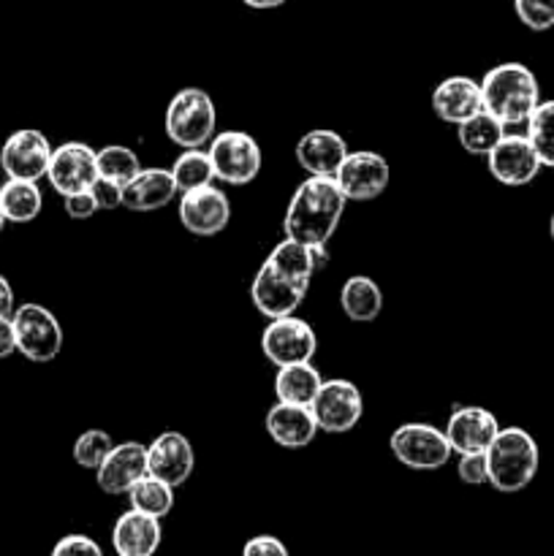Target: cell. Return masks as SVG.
<instances>
[{
	"label": "cell",
	"mask_w": 554,
	"mask_h": 556,
	"mask_svg": "<svg viewBox=\"0 0 554 556\" xmlns=\"http://www.w3.org/2000/svg\"><path fill=\"white\" fill-rule=\"evenodd\" d=\"M348 199L337 188L335 177H307L297 185L282 217V231L288 239L326 248L342 220Z\"/></svg>",
	"instance_id": "cell-1"
},
{
	"label": "cell",
	"mask_w": 554,
	"mask_h": 556,
	"mask_svg": "<svg viewBox=\"0 0 554 556\" xmlns=\"http://www.w3.org/2000/svg\"><path fill=\"white\" fill-rule=\"evenodd\" d=\"M483 112L508 128V125H527L532 112L541 103V85L536 74L521 63H500L489 68L481 79Z\"/></svg>",
	"instance_id": "cell-2"
},
{
	"label": "cell",
	"mask_w": 554,
	"mask_h": 556,
	"mask_svg": "<svg viewBox=\"0 0 554 556\" xmlns=\"http://www.w3.org/2000/svg\"><path fill=\"white\" fill-rule=\"evenodd\" d=\"M538 465H541V454H538L536 438L521 427H500L498 438L487 448L489 486L503 494L521 492L532 483Z\"/></svg>",
	"instance_id": "cell-3"
},
{
	"label": "cell",
	"mask_w": 554,
	"mask_h": 556,
	"mask_svg": "<svg viewBox=\"0 0 554 556\" xmlns=\"http://www.w3.org/2000/svg\"><path fill=\"white\" fill-rule=\"evenodd\" d=\"M168 141H174L182 150H201L215 139L217 130V109L206 90L199 87H185L168 101L166 117H163Z\"/></svg>",
	"instance_id": "cell-4"
},
{
	"label": "cell",
	"mask_w": 554,
	"mask_h": 556,
	"mask_svg": "<svg viewBox=\"0 0 554 556\" xmlns=\"http://www.w3.org/2000/svg\"><path fill=\"white\" fill-rule=\"evenodd\" d=\"M16 331V353L33 364H49L63 351V326L43 304H20L11 315Z\"/></svg>",
	"instance_id": "cell-5"
},
{
	"label": "cell",
	"mask_w": 554,
	"mask_h": 556,
	"mask_svg": "<svg viewBox=\"0 0 554 556\" xmlns=\"http://www.w3.org/2000/svg\"><path fill=\"white\" fill-rule=\"evenodd\" d=\"M389 448L400 465L424 472L445 467L449 465L451 454H454L449 440H445L443 429L421 421L400 424V427L391 432Z\"/></svg>",
	"instance_id": "cell-6"
},
{
	"label": "cell",
	"mask_w": 554,
	"mask_h": 556,
	"mask_svg": "<svg viewBox=\"0 0 554 556\" xmlns=\"http://www.w3.org/2000/svg\"><path fill=\"white\" fill-rule=\"evenodd\" d=\"M210 161L215 168V179L221 182L234 185H250L261 172V144L255 141V136L244 134V130H223L215 134V139L210 141Z\"/></svg>",
	"instance_id": "cell-7"
},
{
	"label": "cell",
	"mask_w": 554,
	"mask_h": 556,
	"mask_svg": "<svg viewBox=\"0 0 554 556\" xmlns=\"http://www.w3.org/2000/svg\"><path fill=\"white\" fill-rule=\"evenodd\" d=\"M310 410H313L315 424H318V432L348 434L362 421L364 396L351 380L329 378L320 383Z\"/></svg>",
	"instance_id": "cell-8"
},
{
	"label": "cell",
	"mask_w": 554,
	"mask_h": 556,
	"mask_svg": "<svg viewBox=\"0 0 554 556\" xmlns=\"http://www.w3.org/2000/svg\"><path fill=\"white\" fill-rule=\"evenodd\" d=\"M261 351H264L266 362L275 367L307 364L318 351V340L307 320L286 315V318H275L266 324L264 334H261Z\"/></svg>",
	"instance_id": "cell-9"
},
{
	"label": "cell",
	"mask_w": 554,
	"mask_h": 556,
	"mask_svg": "<svg viewBox=\"0 0 554 556\" xmlns=\"http://www.w3.org/2000/svg\"><path fill=\"white\" fill-rule=\"evenodd\" d=\"M391 179L389 161L373 150L348 152L337 168L335 182L348 201H373L386 193Z\"/></svg>",
	"instance_id": "cell-10"
},
{
	"label": "cell",
	"mask_w": 554,
	"mask_h": 556,
	"mask_svg": "<svg viewBox=\"0 0 554 556\" xmlns=\"http://www.w3.org/2000/svg\"><path fill=\"white\" fill-rule=\"evenodd\" d=\"M52 152L54 147L49 144V139L41 130L20 128L0 147V168H3L9 179L38 182L41 177H47Z\"/></svg>",
	"instance_id": "cell-11"
},
{
	"label": "cell",
	"mask_w": 554,
	"mask_h": 556,
	"mask_svg": "<svg viewBox=\"0 0 554 556\" xmlns=\"http://www.w3.org/2000/svg\"><path fill=\"white\" fill-rule=\"evenodd\" d=\"M98 177H101L98 174V150H92L90 144H85V141H65V144L54 147L47 179L60 195L90 190Z\"/></svg>",
	"instance_id": "cell-12"
},
{
	"label": "cell",
	"mask_w": 554,
	"mask_h": 556,
	"mask_svg": "<svg viewBox=\"0 0 554 556\" xmlns=\"http://www.w3.org/2000/svg\"><path fill=\"white\" fill-rule=\"evenodd\" d=\"M179 223L188 233L199 239L217 237L231 220V201L215 185L179 193Z\"/></svg>",
	"instance_id": "cell-13"
},
{
	"label": "cell",
	"mask_w": 554,
	"mask_h": 556,
	"mask_svg": "<svg viewBox=\"0 0 554 556\" xmlns=\"http://www.w3.org/2000/svg\"><path fill=\"white\" fill-rule=\"evenodd\" d=\"M307 288L310 286H304V282L288 280L286 275H280L275 266L264 261L261 269L255 271L253 282H250V302L264 318H286V315H297L304 296H307Z\"/></svg>",
	"instance_id": "cell-14"
},
{
	"label": "cell",
	"mask_w": 554,
	"mask_h": 556,
	"mask_svg": "<svg viewBox=\"0 0 554 556\" xmlns=\"http://www.w3.org/2000/svg\"><path fill=\"white\" fill-rule=\"evenodd\" d=\"M487 168L500 185L521 188V185H530L541 174L543 163L538 157L532 141L527 139V134H505L498 141V147L487 155Z\"/></svg>",
	"instance_id": "cell-15"
},
{
	"label": "cell",
	"mask_w": 554,
	"mask_h": 556,
	"mask_svg": "<svg viewBox=\"0 0 554 556\" xmlns=\"http://www.w3.org/2000/svg\"><path fill=\"white\" fill-rule=\"evenodd\" d=\"M193 470L196 451L182 432L166 429V432H161L147 445V476L177 489L182 483H188Z\"/></svg>",
	"instance_id": "cell-16"
},
{
	"label": "cell",
	"mask_w": 554,
	"mask_h": 556,
	"mask_svg": "<svg viewBox=\"0 0 554 556\" xmlns=\"http://www.w3.org/2000/svg\"><path fill=\"white\" fill-rule=\"evenodd\" d=\"M443 432H445V440H449L451 451H454L456 456L487 454L492 440L498 438L500 424L498 418H494V413H489L487 407L465 405V407H456V410L451 413Z\"/></svg>",
	"instance_id": "cell-17"
},
{
	"label": "cell",
	"mask_w": 554,
	"mask_h": 556,
	"mask_svg": "<svg viewBox=\"0 0 554 556\" xmlns=\"http://www.w3.org/2000/svg\"><path fill=\"white\" fill-rule=\"evenodd\" d=\"M147 476V445L128 440L109 451L106 459L96 470V483L103 494H128L136 481Z\"/></svg>",
	"instance_id": "cell-18"
},
{
	"label": "cell",
	"mask_w": 554,
	"mask_h": 556,
	"mask_svg": "<svg viewBox=\"0 0 554 556\" xmlns=\"http://www.w3.org/2000/svg\"><path fill=\"white\" fill-rule=\"evenodd\" d=\"M348 152H351L348 141L337 130L315 128L297 141L293 155H297L299 166L307 172V177H335Z\"/></svg>",
	"instance_id": "cell-19"
},
{
	"label": "cell",
	"mask_w": 554,
	"mask_h": 556,
	"mask_svg": "<svg viewBox=\"0 0 554 556\" xmlns=\"http://www.w3.org/2000/svg\"><path fill=\"white\" fill-rule=\"evenodd\" d=\"M432 112L449 125H459L470 119L473 114L483 112L481 81L462 74L443 79L432 90Z\"/></svg>",
	"instance_id": "cell-20"
},
{
	"label": "cell",
	"mask_w": 554,
	"mask_h": 556,
	"mask_svg": "<svg viewBox=\"0 0 554 556\" xmlns=\"http://www.w3.org/2000/svg\"><path fill=\"white\" fill-rule=\"evenodd\" d=\"M266 434L275 440L280 448H307L318 434V424H315L313 410L304 405H286V402H275L264 418Z\"/></svg>",
	"instance_id": "cell-21"
},
{
	"label": "cell",
	"mask_w": 554,
	"mask_h": 556,
	"mask_svg": "<svg viewBox=\"0 0 554 556\" xmlns=\"http://www.w3.org/2000/svg\"><path fill=\"white\" fill-rule=\"evenodd\" d=\"M161 541V519H152L134 508L125 510L112 527V548L117 556H155Z\"/></svg>",
	"instance_id": "cell-22"
},
{
	"label": "cell",
	"mask_w": 554,
	"mask_h": 556,
	"mask_svg": "<svg viewBox=\"0 0 554 556\" xmlns=\"http://www.w3.org/2000/svg\"><path fill=\"white\" fill-rule=\"evenodd\" d=\"M177 195L168 168H141L123 188V206L130 212H155L168 206Z\"/></svg>",
	"instance_id": "cell-23"
},
{
	"label": "cell",
	"mask_w": 554,
	"mask_h": 556,
	"mask_svg": "<svg viewBox=\"0 0 554 556\" xmlns=\"http://www.w3.org/2000/svg\"><path fill=\"white\" fill-rule=\"evenodd\" d=\"M326 248H310V244L297 242V239H282L266 255V264L275 266L280 275H286L288 280H297L310 286L315 269L324 264Z\"/></svg>",
	"instance_id": "cell-24"
},
{
	"label": "cell",
	"mask_w": 554,
	"mask_h": 556,
	"mask_svg": "<svg viewBox=\"0 0 554 556\" xmlns=\"http://www.w3.org/2000/svg\"><path fill=\"white\" fill-rule=\"evenodd\" d=\"M340 307L353 324H373L383 313V291L367 275H353L340 288Z\"/></svg>",
	"instance_id": "cell-25"
},
{
	"label": "cell",
	"mask_w": 554,
	"mask_h": 556,
	"mask_svg": "<svg viewBox=\"0 0 554 556\" xmlns=\"http://www.w3.org/2000/svg\"><path fill=\"white\" fill-rule=\"evenodd\" d=\"M320 378L318 369L313 364H288V367H277L275 372V400L286 402V405H313L315 394H318Z\"/></svg>",
	"instance_id": "cell-26"
},
{
	"label": "cell",
	"mask_w": 554,
	"mask_h": 556,
	"mask_svg": "<svg viewBox=\"0 0 554 556\" xmlns=\"http://www.w3.org/2000/svg\"><path fill=\"white\" fill-rule=\"evenodd\" d=\"M0 210H3L5 223L25 226V223L36 220L43 210V195L38 190V182L5 179V185H0Z\"/></svg>",
	"instance_id": "cell-27"
},
{
	"label": "cell",
	"mask_w": 554,
	"mask_h": 556,
	"mask_svg": "<svg viewBox=\"0 0 554 556\" xmlns=\"http://www.w3.org/2000/svg\"><path fill=\"white\" fill-rule=\"evenodd\" d=\"M505 136V125L494 119L489 112L473 114L470 119L456 125V139L467 155L487 157L498 147V141Z\"/></svg>",
	"instance_id": "cell-28"
},
{
	"label": "cell",
	"mask_w": 554,
	"mask_h": 556,
	"mask_svg": "<svg viewBox=\"0 0 554 556\" xmlns=\"http://www.w3.org/2000/svg\"><path fill=\"white\" fill-rule=\"evenodd\" d=\"M168 172L177 185V193H188V190H199L215 182V168H212L206 150H182V155L174 161Z\"/></svg>",
	"instance_id": "cell-29"
},
{
	"label": "cell",
	"mask_w": 554,
	"mask_h": 556,
	"mask_svg": "<svg viewBox=\"0 0 554 556\" xmlns=\"http://www.w3.org/2000/svg\"><path fill=\"white\" fill-rule=\"evenodd\" d=\"M130 508L139 510V514L152 516V519H163V516L172 514L174 508V486L158 481V478L144 476L141 481L134 483V489L128 492Z\"/></svg>",
	"instance_id": "cell-30"
},
{
	"label": "cell",
	"mask_w": 554,
	"mask_h": 556,
	"mask_svg": "<svg viewBox=\"0 0 554 556\" xmlns=\"http://www.w3.org/2000/svg\"><path fill=\"white\" fill-rule=\"evenodd\" d=\"M527 139L536 147L543 166L554 168V101H541L527 119Z\"/></svg>",
	"instance_id": "cell-31"
},
{
	"label": "cell",
	"mask_w": 554,
	"mask_h": 556,
	"mask_svg": "<svg viewBox=\"0 0 554 556\" xmlns=\"http://www.w3.org/2000/svg\"><path fill=\"white\" fill-rule=\"evenodd\" d=\"M141 172L139 155H136L130 147L123 144H109L103 150H98V174L101 177L114 179V182L125 185Z\"/></svg>",
	"instance_id": "cell-32"
},
{
	"label": "cell",
	"mask_w": 554,
	"mask_h": 556,
	"mask_svg": "<svg viewBox=\"0 0 554 556\" xmlns=\"http://www.w3.org/2000/svg\"><path fill=\"white\" fill-rule=\"evenodd\" d=\"M112 448H114L112 434L103 432V429H87V432H81L79 438H76L74 451H71V454H74V462L81 467V470L96 472Z\"/></svg>",
	"instance_id": "cell-33"
},
{
	"label": "cell",
	"mask_w": 554,
	"mask_h": 556,
	"mask_svg": "<svg viewBox=\"0 0 554 556\" xmlns=\"http://www.w3.org/2000/svg\"><path fill=\"white\" fill-rule=\"evenodd\" d=\"M514 11L530 30L543 33L554 27V0H514Z\"/></svg>",
	"instance_id": "cell-34"
},
{
	"label": "cell",
	"mask_w": 554,
	"mask_h": 556,
	"mask_svg": "<svg viewBox=\"0 0 554 556\" xmlns=\"http://www.w3.org/2000/svg\"><path fill=\"white\" fill-rule=\"evenodd\" d=\"M456 476L467 486H481L489 483V467H487V454H459L456 462Z\"/></svg>",
	"instance_id": "cell-35"
},
{
	"label": "cell",
	"mask_w": 554,
	"mask_h": 556,
	"mask_svg": "<svg viewBox=\"0 0 554 556\" xmlns=\"http://www.w3.org/2000/svg\"><path fill=\"white\" fill-rule=\"evenodd\" d=\"M123 188L125 185L114 182V179L98 177L90 188L92 199H96V204H98V212L119 210V206H123Z\"/></svg>",
	"instance_id": "cell-36"
},
{
	"label": "cell",
	"mask_w": 554,
	"mask_h": 556,
	"mask_svg": "<svg viewBox=\"0 0 554 556\" xmlns=\"http://www.w3.org/2000/svg\"><path fill=\"white\" fill-rule=\"evenodd\" d=\"M52 556H103V548L87 535H65L54 543Z\"/></svg>",
	"instance_id": "cell-37"
},
{
	"label": "cell",
	"mask_w": 554,
	"mask_h": 556,
	"mask_svg": "<svg viewBox=\"0 0 554 556\" xmlns=\"http://www.w3.org/2000/svg\"><path fill=\"white\" fill-rule=\"evenodd\" d=\"M63 210L71 220H90L98 212V204L90 190H81V193L63 195Z\"/></svg>",
	"instance_id": "cell-38"
},
{
	"label": "cell",
	"mask_w": 554,
	"mask_h": 556,
	"mask_svg": "<svg viewBox=\"0 0 554 556\" xmlns=\"http://www.w3.org/2000/svg\"><path fill=\"white\" fill-rule=\"evenodd\" d=\"M242 556H288V548L280 538L255 535L242 546Z\"/></svg>",
	"instance_id": "cell-39"
},
{
	"label": "cell",
	"mask_w": 554,
	"mask_h": 556,
	"mask_svg": "<svg viewBox=\"0 0 554 556\" xmlns=\"http://www.w3.org/2000/svg\"><path fill=\"white\" fill-rule=\"evenodd\" d=\"M16 353V331H14V320L0 318V358H9Z\"/></svg>",
	"instance_id": "cell-40"
},
{
	"label": "cell",
	"mask_w": 554,
	"mask_h": 556,
	"mask_svg": "<svg viewBox=\"0 0 554 556\" xmlns=\"http://www.w3.org/2000/svg\"><path fill=\"white\" fill-rule=\"evenodd\" d=\"M14 309H16L14 288H11V282L0 275V318H9V315H14Z\"/></svg>",
	"instance_id": "cell-41"
},
{
	"label": "cell",
	"mask_w": 554,
	"mask_h": 556,
	"mask_svg": "<svg viewBox=\"0 0 554 556\" xmlns=\"http://www.w3.org/2000/svg\"><path fill=\"white\" fill-rule=\"evenodd\" d=\"M244 5H250V9H259V11H269V9H277V5L288 3V0H242Z\"/></svg>",
	"instance_id": "cell-42"
},
{
	"label": "cell",
	"mask_w": 554,
	"mask_h": 556,
	"mask_svg": "<svg viewBox=\"0 0 554 556\" xmlns=\"http://www.w3.org/2000/svg\"><path fill=\"white\" fill-rule=\"evenodd\" d=\"M549 233H552V242H554V212L552 217H549Z\"/></svg>",
	"instance_id": "cell-43"
},
{
	"label": "cell",
	"mask_w": 554,
	"mask_h": 556,
	"mask_svg": "<svg viewBox=\"0 0 554 556\" xmlns=\"http://www.w3.org/2000/svg\"><path fill=\"white\" fill-rule=\"evenodd\" d=\"M3 226H5V217H3V210H0V231H3Z\"/></svg>",
	"instance_id": "cell-44"
}]
</instances>
